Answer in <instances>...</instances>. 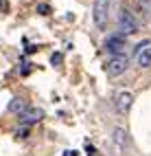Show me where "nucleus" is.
Segmentation results:
<instances>
[{"label": "nucleus", "instance_id": "0eeeda50", "mask_svg": "<svg viewBox=\"0 0 151 156\" xmlns=\"http://www.w3.org/2000/svg\"><path fill=\"white\" fill-rule=\"evenodd\" d=\"M132 103H134V95H132V92H118V95H116V110L120 114H127L129 108H132Z\"/></svg>", "mask_w": 151, "mask_h": 156}, {"label": "nucleus", "instance_id": "20e7f679", "mask_svg": "<svg viewBox=\"0 0 151 156\" xmlns=\"http://www.w3.org/2000/svg\"><path fill=\"white\" fill-rule=\"evenodd\" d=\"M105 68H107L109 75H116L118 77V75H123V73L129 68V59L123 53H120V55H112V59L105 64Z\"/></svg>", "mask_w": 151, "mask_h": 156}, {"label": "nucleus", "instance_id": "f257e3e1", "mask_svg": "<svg viewBox=\"0 0 151 156\" xmlns=\"http://www.w3.org/2000/svg\"><path fill=\"white\" fill-rule=\"evenodd\" d=\"M118 31H120V35H132V33L138 31V20L129 9H120V13H118Z\"/></svg>", "mask_w": 151, "mask_h": 156}, {"label": "nucleus", "instance_id": "6e6552de", "mask_svg": "<svg viewBox=\"0 0 151 156\" xmlns=\"http://www.w3.org/2000/svg\"><path fill=\"white\" fill-rule=\"evenodd\" d=\"M112 136H114V143H118L120 145V147H127V145H129V139H127V132L123 130V128H116L114 132H112Z\"/></svg>", "mask_w": 151, "mask_h": 156}, {"label": "nucleus", "instance_id": "f03ea898", "mask_svg": "<svg viewBox=\"0 0 151 156\" xmlns=\"http://www.w3.org/2000/svg\"><path fill=\"white\" fill-rule=\"evenodd\" d=\"M92 13H94V22L99 24V29H105L109 20V0H96L92 7Z\"/></svg>", "mask_w": 151, "mask_h": 156}, {"label": "nucleus", "instance_id": "7ed1b4c3", "mask_svg": "<svg viewBox=\"0 0 151 156\" xmlns=\"http://www.w3.org/2000/svg\"><path fill=\"white\" fill-rule=\"evenodd\" d=\"M44 119V110L42 108H35V106H29L26 110H22L18 114V121H20V126H33V123L37 121H42Z\"/></svg>", "mask_w": 151, "mask_h": 156}, {"label": "nucleus", "instance_id": "1a4fd4ad", "mask_svg": "<svg viewBox=\"0 0 151 156\" xmlns=\"http://www.w3.org/2000/svg\"><path fill=\"white\" fill-rule=\"evenodd\" d=\"M29 108V101H24L22 97H13L11 99V103H9V110H11V112H22V110H26Z\"/></svg>", "mask_w": 151, "mask_h": 156}, {"label": "nucleus", "instance_id": "9b49d317", "mask_svg": "<svg viewBox=\"0 0 151 156\" xmlns=\"http://www.w3.org/2000/svg\"><path fill=\"white\" fill-rule=\"evenodd\" d=\"M149 9H151V5H149Z\"/></svg>", "mask_w": 151, "mask_h": 156}, {"label": "nucleus", "instance_id": "9d476101", "mask_svg": "<svg viewBox=\"0 0 151 156\" xmlns=\"http://www.w3.org/2000/svg\"><path fill=\"white\" fill-rule=\"evenodd\" d=\"M136 5L140 11H149V5H151V0H136Z\"/></svg>", "mask_w": 151, "mask_h": 156}, {"label": "nucleus", "instance_id": "423d86ee", "mask_svg": "<svg viewBox=\"0 0 151 156\" xmlns=\"http://www.w3.org/2000/svg\"><path fill=\"white\" fill-rule=\"evenodd\" d=\"M125 35H109L107 40H105V48L109 51V53H112V55H120V53H123V51H125Z\"/></svg>", "mask_w": 151, "mask_h": 156}, {"label": "nucleus", "instance_id": "39448f33", "mask_svg": "<svg viewBox=\"0 0 151 156\" xmlns=\"http://www.w3.org/2000/svg\"><path fill=\"white\" fill-rule=\"evenodd\" d=\"M136 62H138V66H143V68L151 66V42H140L136 46Z\"/></svg>", "mask_w": 151, "mask_h": 156}]
</instances>
